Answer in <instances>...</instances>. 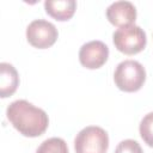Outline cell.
<instances>
[{
	"instance_id": "5b68a950",
	"label": "cell",
	"mask_w": 153,
	"mask_h": 153,
	"mask_svg": "<svg viewBox=\"0 0 153 153\" xmlns=\"http://www.w3.org/2000/svg\"><path fill=\"white\" fill-rule=\"evenodd\" d=\"M59 32L55 25L45 19H35L26 27L27 42L38 49L51 47L57 39Z\"/></svg>"
},
{
	"instance_id": "277c9868",
	"label": "cell",
	"mask_w": 153,
	"mask_h": 153,
	"mask_svg": "<svg viewBox=\"0 0 153 153\" xmlns=\"http://www.w3.org/2000/svg\"><path fill=\"white\" fill-rule=\"evenodd\" d=\"M108 147V133L98 126L85 127L74 139L75 153H105Z\"/></svg>"
},
{
	"instance_id": "8992f818",
	"label": "cell",
	"mask_w": 153,
	"mask_h": 153,
	"mask_svg": "<svg viewBox=\"0 0 153 153\" xmlns=\"http://www.w3.org/2000/svg\"><path fill=\"white\" fill-rule=\"evenodd\" d=\"M109 57V48L102 41H90L81 45L79 50L80 63L88 69L102 67Z\"/></svg>"
},
{
	"instance_id": "7c38bea8",
	"label": "cell",
	"mask_w": 153,
	"mask_h": 153,
	"mask_svg": "<svg viewBox=\"0 0 153 153\" xmlns=\"http://www.w3.org/2000/svg\"><path fill=\"white\" fill-rule=\"evenodd\" d=\"M115 153H143L141 146L139 145L137 141L127 139L121 141L115 149Z\"/></svg>"
},
{
	"instance_id": "30bf717a",
	"label": "cell",
	"mask_w": 153,
	"mask_h": 153,
	"mask_svg": "<svg viewBox=\"0 0 153 153\" xmlns=\"http://www.w3.org/2000/svg\"><path fill=\"white\" fill-rule=\"evenodd\" d=\"M36 153H69L66 141L61 137H50L44 140L37 148Z\"/></svg>"
},
{
	"instance_id": "ba28073f",
	"label": "cell",
	"mask_w": 153,
	"mask_h": 153,
	"mask_svg": "<svg viewBox=\"0 0 153 153\" xmlns=\"http://www.w3.org/2000/svg\"><path fill=\"white\" fill-rule=\"evenodd\" d=\"M19 85V75L17 69L8 62L0 63V96L6 98L12 96Z\"/></svg>"
},
{
	"instance_id": "8fae6325",
	"label": "cell",
	"mask_w": 153,
	"mask_h": 153,
	"mask_svg": "<svg viewBox=\"0 0 153 153\" xmlns=\"http://www.w3.org/2000/svg\"><path fill=\"white\" fill-rule=\"evenodd\" d=\"M140 135L142 140L149 146L153 147V111L145 115L140 122Z\"/></svg>"
},
{
	"instance_id": "52a82bcc",
	"label": "cell",
	"mask_w": 153,
	"mask_h": 153,
	"mask_svg": "<svg viewBox=\"0 0 153 153\" xmlns=\"http://www.w3.org/2000/svg\"><path fill=\"white\" fill-rule=\"evenodd\" d=\"M106 18L118 27L131 25L136 19V8L130 1H115L106 8Z\"/></svg>"
},
{
	"instance_id": "3957f363",
	"label": "cell",
	"mask_w": 153,
	"mask_h": 153,
	"mask_svg": "<svg viewBox=\"0 0 153 153\" xmlns=\"http://www.w3.org/2000/svg\"><path fill=\"white\" fill-rule=\"evenodd\" d=\"M112 41L117 50L126 55H134L145 49L147 37L143 29L131 24L118 27L112 35Z\"/></svg>"
},
{
	"instance_id": "9c48e42d",
	"label": "cell",
	"mask_w": 153,
	"mask_h": 153,
	"mask_svg": "<svg viewBox=\"0 0 153 153\" xmlns=\"http://www.w3.org/2000/svg\"><path fill=\"white\" fill-rule=\"evenodd\" d=\"M45 12L56 20L63 22L73 17L76 10L74 0H47L44 1Z\"/></svg>"
},
{
	"instance_id": "7a4b0ae2",
	"label": "cell",
	"mask_w": 153,
	"mask_h": 153,
	"mask_svg": "<svg viewBox=\"0 0 153 153\" xmlns=\"http://www.w3.org/2000/svg\"><path fill=\"white\" fill-rule=\"evenodd\" d=\"M146 80L145 67L135 60H124L120 62L114 73L116 86L124 92L139 91Z\"/></svg>"
},
{
	"instance_id": "6da1fadb",
	"label": "cell",
	"mask_w": 153,
	"mask_h": 153,
	"mask_svg": "<svg viewBox=\"0 0 153 153\" xmlns=\"http://www.w3.org/2000/svg\"><path fill=\"white\" fill-rule=\"evenodd\" d=\"M7 120L24 136L37 137L42 135L49 124L47 112L25 99L12 102L6 110Z\"/></svg>"
}]
</instances>
